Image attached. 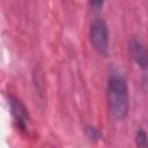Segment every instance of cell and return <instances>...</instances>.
Wrapping results in <instances>:
<instances>
[{
	"label": "cell",
	"instance_id": "7a4b0ae2",
	"mask_svg": "<svg viewBox=\"0 0 148 148\" xmlns=\"http://www.w3.org/2000/svg\"><path fill=\"white\" fill-rule=\"evenodd\" d=\"M89 38L94 50L102 57L109 53V29L106 22L102 17H95L89 28Z\"/></svg>",
	"mask_w": 148,
	"mask_h": 148
},
{
	"label": "cell",
	"instance_id": "52a82bcc",
	"mask_svg": "<svg viewBox=\"0 0 148 148\" xmlns=\"http://www.w3.org/2000/svg\"><path fill=\"white\" fill-rule=\"evenodd\" d=\"M86 134H87L88 139H89L90 141H94V142L98 141L99 138H101V133H99V131H98L96 127L91 126V125H89V126L86 127Z\"/></svg>",
	"mask_w": 148,
	"mask_h": 148
},
{
	"label": "cell",
	"instance_id": "5b68a950",
	"mask_svg": "<svg viewBox=\"0 0 148 148\" xmlns=\"http://www.w3.org/2000/svg\"><path fill=\"white\" fill-rule=\"evenodd\" d=\"M34 79H35L34 86L36 87V89H35L36 92H35V94H37V97H38V99L40 101V103H44V95H45L44 88H45V84H44L43 75H42V73H40L38 69L34 73Z\"/></svg>",
	"mask_w": 148,
	"mask_h": 148
},
{
	"label": "cell",
	"instance_id": "8992f818",
	"mask_svg": "<svg viewBox=\"0 0 148 148\" xmlns=\"http://www.w3.org/2000/svg\"><path fill=\"white\" fill-rule=\"evenodd\" d=\"M135 145H136V148H148V135L145 130L139 128L136 131Z\"/></svg>",
	"mask_w": 148,
	"mask_h": 148
},
{
	"label": "cell",
	"instance_id": "277c9868",
	"mask_svg": "<svg viewBox=\"0 0 148 148\" xmlns=\"http://www.w3.org/2000/svg\"><path fill=\"white\" fill-rule=\"evenodd\" d=\"M128 51L134 62L143 71L148 69V49L136 37H131L128 42Z\"/></svg>",
	"mask_w": 148,
	"mask_h": 148
},
{
	"label": "cell",
	"instance_id": "6da1fadb",
	"mask_svg": "<svg viewBox=\"0 0 148 148\" xmlns=\"http://www.w3.org/2000/svg\"><path fill=\"white\" fill-rule=\"evenodd\" d=\"M106 99L110 114L116 120H123L128 113V88L125 77L118 71H111L106 84Z\"/></svg>",
	"mask_w": 148,
	"mask_h": 148
},
{
	"label": "cell",
	"instance_id": "ba28073f",
	"mask_svg": "<svg viewBox=\"0 0 148 148\" xmlns=\"http://www.w3.org/2000/svg\"><path fill=\"white\" fill-rule=\"evenodd\" d=\"M103 5H104L103 1H90L89 2V6L92 8L94 12H99L101 8L103 7Z\"/></svg>",
	"mask_w": 148,
	"mask_h": 148
},
{
	"label": "cell",
	"instance_id": "3957f363",
	"mask_svg": "<svg viewBox=\"0 0 148 148\" xmlns=\"http://www.w3.org/2000/svg\"><path fill=\"white\" fill-rule=\"evenodd\" d=\"M8 104H9L10 114L13 117L16 128L21 132H25L28 128V123H29V113H28L25 105L17 97L13 95L8 96Z\"/></svg>",
	"mask_w": 148,
	"mask_h": 148
}]
</instances>
